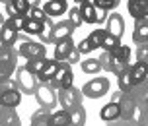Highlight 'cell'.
Returning a JSON list of instances; mask_svg holds the SVG:
<instances>
[{
    "instance_id": "cell-1",
    "label": "cell",
    "mask_w": 148,
    "mask_h": 126,
    "mask_svg": "<svg viewBox=\"0 0 148 126\" xmlns=\"http://www.w3.org/2000/svg\"><path fill=\"white\" fill-rule=\"evenodd\" d=\"M14 49L18 52V56L29 60V58H45L47 56V49L41 41H31V39L20 35L18 41L14 43Z\"/></svg>"
},
{
    "instance_id": "cell-2",
    "label": "cell",
    "mask_w": 148,
    "mask_h": 126,
    "mask_svg": "<svg viewBox=\"0 0 148 126\" xmlns=\"http://www.w3.org/2000/svg\"><path fill=\"white\" fill-rule=\"evenodd\" d=\"M35 99L39 103V107L53 111L59 105V89L53 87L51 82H39L35 89Z\"/></svg>"
},
{
    "instance_id": "cell-3",
    "label": "cell",
    "mask_w": 148,
    "mask_h": 126,
    "mask_svg": "<svg viewBox=\"0 0 148 126\" xmlns=\"http://www.w3.org/2000/svg\"><path fill=\"white\" fill-rule=\"evenodd\" d=\"M18 70V52L10 45H0V76L12 78Z\"/></svg>"
},
{
    "instance_id": "cell-4",
    "label": "cell",
    "mask_w": 148,
    "mask_h": 126,
    "mask_svg": "<svg viewBox=\"0 0 148 126\" xmlns=\"http://www.w3.org/2000/svg\"><path fill=\"white\" fill-rule=\"evenodd\" d=\"M14 80H16L18 89H20L22 93H25V95H35V89H37L39 80H37L35 74H31L29 70L25 68V64H23V66H18Z\"/></svg>"
},
{
    "instance_id": "cell-5",
    "label": "cell",
    "mask_w": 148,
    "mask_h": 126,
    "mask_svg": "<svg viewBox=\"0 0 148 126\" xmlns=\"http://www.w3.org/2000/svg\"><path fill=\"white\" fill-rule=\"evenodd\" d=\"M82 99H84L82 89L74 87V85H72V87L59 89V105H60V109L72 111V109L78 107V105H82Z\"/></svg>"
},
{
    "instance_id": "cell-6",
    "label": "cell",
    "mask_w": 148,
    "mask_h": 126,
    "mask_svg": "<svg viewBox=\"0 0 148 126\" xmlns=\"http://www.w3.org/2000/svg\"><path fill=\"white\" fill-rule=\"evenodd\" d=\"M82 93L88 99H99L105 93H109V80L97 76V78H94V80H90L88 83L82 85Z\"/></svg>"
},
{
    "instance_id": "cell-7",
    "label": "cell",
    "mask_w": 148,
    "mask_h": 126,
    "mask_svg": "<svg viewBox=\"0 0 148 126\" xmlns=\"http://www.w3.org/2000/svg\"><path fill=\"white\" fill-rule=\"evenodd\" d=\"M119 107H121V119L125 120H133V122H138L142 117V112H144V107H140V105L136 103L134 99H131V97L123 95V99L119 101Z\"/></svg>"
},
{
    "instance_id": "cell-8",
    "label": "cell",
    "mask_w": 148,
    "mask_h": 126,
    "mask_svg": "<svg viewBox=\"0 0 148 126\" xmlns=\"http://www.w3.org/2000/svg\"><path fill=\"white\" fill-rule=\"evenodd\" d=\"M51 83H53V87H57V89L72 87V85H74L72 64H68V62H60V64H59V70L55 72V76H53Z\"/></svg>"
},
{
    "instance_id": "cell-9",
    "label": "cell",
    "mask_w": 148,
    "mask_h": 126,
    "mask_svg": "<svg viewBox=\"0 0 148 126\" xmlns=\"http://www.w3.org/2000/svg\"><path fill=\"white\" fill-rule=\"evenodd\" d=\"M74 27L72 23L68 22V20H62V22H57L55 25L51 27V41L53 45L55 43H59L60 39H66V37H72V33H74Z\"/></svg>"
},
{
    "instance_id": "cell-10",
    "label": "cell",
    "mask_w": 148,
    "mask_h": 126,
    "mask_svg": "<svg viewBox=\"0 0 148 126\" xmlns=\"http://www.w3.org/2000/svg\"><path fill=\"white\" fill-rule=\"evenodd\" d=\"M18 37H20V31L16 29V25L12 23V20H10V18L4 20V23L0 25V45H10V47H14Z\"/></svg>"
},
{
    "instance_id": "cell-11",
    "label": "cell",
    "mask_w": 148,
    "mask_h": 126,
    "mask_svg": "<svg viewBox=\"0 0 148 126\" xmlns=\"http://www.w3.org/2000/svg\"><path fill=\"white\" fill-rule=\"evenodd\" d=\"M8 18H16V16H29L31 4L29 0H10L8 4H4Z\"/></svg>"
},
{
    "instance_id": "cell-12",
    "label": "cell",
    "mask_w": 148,
    "mask_h": 126,
    "mask_svg": "<svg viewBox=\"0 0 148 126\" xmlns=\"http://www.w3.org/2000/svg\"><path fill=\"white\" fill-rule=\"evenodd\" d=\"M127 10L133 20H148V0H129Z\"/></svg>"
},
{
    "instance_id": "cell-13",
    "label": "cell",
    "mask_w": 148,
    "mask_h": 126,
    "mask_svg": "<svg viewBox=\"0 0 148 126\" xmlns=\"http://www.w3.org/2000/svg\"><path fill=\"white\" fill-rule=\"evenodd\" d=\"M76 49V45H74L72 37H66V39H60L59 43H55V56L53 58H57L59 62H64L68 58V54Z\"/></svg>"
},
{
    "instance_id": "cell-14",
    "label": "cell",
    "mask_w": 148,
    "mask_h": 126,
    "mask_svg": "<svg viewBox=\"0 0 148 126\" xmlns=\"http://www.w3.org/2000/svg\"><path fill=\"white\" fill-rule=\"evenodd\" d=\"M107 31H109L111 35H115V37H123V31H125V20H123V16L117 14V12H113V14L107 18Z\"/></svg>"
},
{
    "instance_id": "cell-15",
    "label": "cell",
    "mask_w": 148,
    "mask_h": 126,
    "mask_svg": "<svg viewBox=\"0 0 148 126\" xmlns=\"http://www.w3.org/2000/svg\"><path fill=\"white\" fill-rule=\"evenodd\" d=\"M0 126H22L14 107H0Z\"/></svg>"
},
{
    "instance_id": "cell-16",
    "label": "cell",
    "mask_w": 148,
    "mask_h": 126,
    "mask_svg": "<svg viewBox=\"0 0 148 126\" xmlns=\"http://www.w3.org/2000/svg\"><path fill=\"white\" fill-rule=\"evenodd\" d=\"M129 72H131V80H133L134 85L148 80V64L146 62H134V64H131Z\"/></svg>"
},
{
    "instance_id": "cell-17",
    "label": "cell",
    "mask_w": 148,
    "mask_h": 126,
    "mask_svg": "<svg viewBox=\"0 0 148 126\" xmlns=\"http://www.w3.org/2000/svg\"><path fill=\"white\" fill-rule=\"evenodd\" d=\"M127 95L131 97V99H134L136 103L140 105V107H144V109H148L146 107V99H148V80L146 82H142V83H136Z\"/></svg>"
},
{
    "instance_id": "cell-18",
    "label": "cell",
    "mask_w": 148,
    "mask_h": 126,
    "mask_svg": "<svg viewBox=\"0 0 148 126\" xmlns=\"http://www.w3.org/2000/svg\"><path fill=\"white\" fill-rule=\"evenodd\" d=\"M133 41H134V45L148 43V20H134Z\"/></svg>"
},
{
    "instance_id": "cell-19",
    "label": "cell",
    "mask_w": 148,
    "mask_h": 126,
    "mask_svg": "<svg viewBox=\"0 0 148 126\" xmlns=\"http://www.w3.org/2000/svg\"><path fill=\"white\" fill-rule=\"evenodd\" d=\"M99 119L103 120V122H111V120L121 119V107H119V103L109 101L107 105H103L101 111H99Z\"/></svg>"
},
{
    "instance_id": "cell-20",
    "label": "cell",
    "mask_w": 148,
    "mask_h": 126,
    "mask_svg": "<svg viewBox=\"0 0 148 126\" xmlns=\"http://www.w3.org/2000/svg\"><path fill=\"white\" fill-rule=\"evenodd\" d=\"M80 14L84 23H97V14H96V4L92 0H82L80 2Z\"/></svg>"
},
{
    "instance_id": "cell-21",
    "label": "cell",
    "mask_w": 148,
    "mask_h": 126,
    "mask_svg": "<svg viewBox=\"0 0 148 126\" xmlns=\"http://www.w3.org/2000/svg\"><path fill=\"white\" fill-rule=\"evenodd\" d=\"M22 103V91L16 87V89H8L0 95V107H18Z\"/></svg>"
},
{
    "instance_id": "cell-22",
    "label": "cell",
    "mask_w": 148,
    "mask_h": 126,
    "mask_svg": "<svg viewBox=\"0 0 148 126\" xmlns=\"http://www.w3.org/2000/svg\"><path fill=\"white\" fill-rule=\"evenodd\" d=\"M51 112L49 109H35V112L31 114L29 126H51Z\"/></svg>"
},
{
    "instance_id": "cell-23",
    "label": "cell",
    "mask_w": 148,
    "mask_h": 126,
    "mask_svg": "<svg viewBox=\"0 0 148 126\" xmlns=\"http://www.w3.org/2000/svg\"><path fill=\"white\" fill-rule=\"evenodd\" d=\"M59 60L57 58H47V64H45V68L39 72V76H37V80L39 82H51L53 76H55V72L59 70Z\"/></svg>"
},
{
    "instance_id": "cell-24",
    "label": "cell",
    "mask_w": 148,
    "mask_h": 126,
    "mask_svg": "<svg viewBox=\"0 0 148 126\" xmlns=\"http://www.w3.org/2000/svg\"><path fill=\"white\" fill-rule=\"evenodd\" d=\"M43 10L47 12V16L57 18V16H62L66 12V2H62V0H49V2L43 4Z\"/></svg>"
},
{
    "instance_id": "cell-25",
    "label": "cell",
    "mask_w": 148,
    "mask_h": 126,
    "mask_svg": "<svg viewBox=\"0 0 148 126\" xmlns=\"http://www.w3.org/2000/svg\"><path fill=\"white\" fill-rule=\"evenodd\" d=\"M70 124V111L59 109L51 112V126H68Z\"/></svg>"
},
{
    "instance_id": "cell-26",
    "label": "cell",
    "mask_w": 148,
    "mask_h": 126,
    "mask_svg": "<svg viewBox=\"0 0 148 126\" xmlns=\"http://www.w3.org/2000/svg\"><path fill=\"white\" fill-rule=\"evenodd\" d=\"M80 68L84 74H97L99 70H101V64H99V58H86L80 62Z\"/></svg>"
},
{
    "instance_id": "cell-27",
    "label": "cell",
    "mask_w": 148,
    "mask_h": 126,
    "mask_svg": "<svg viewBox=\"0 0 148 126\" xmlns=\"http://www.w3.org/2000/svg\"><path fill=\"white\" fill-rule=\"evenodd\" d=\"M43 29H45V23L43 22H37V20H33V18H29V16H27L25 25H23V31H25L27 35H39Z\"/></svg>"
},
{
    "instance_id": "cell-28",
    "label": "cell",
    "mask_w": 148,
    "mask_h": 126,
    "mask_svg": "<svg viewBox=\"0 0 148 126\" xmlns=\"http://www.w3.org/2000/svg\"><path fill=\"white\" fill-rule=\"evenodd\" d=\"M70 124H74V126L86 124V109H84V105H78L76 109L70 111Z\"/></svg>"
},
{
    "instance_id": "cell-29",
    "label": "cell",
    "mask_w": 148,
    "mask_h": 126,
    "mask_svg": "<svg viewBox=\"0 0 148 126\" xmlns=\"http://www.w3.org/2000/svg\"><path fill=\"white\" fill-rule=\"evenodd\" d=\"M117 83H119V89H121L123 93H129V91L134 87L133 80H131V72H129V68H127L123 74H119V76H117Z\"/></svg>"
},
{
    "instance_id": "cell-30",
    "label": "cell",
    "mask_w": 148,
    "mask_h": 126,
    "mask_svg": "<svg viewBox=\"0 0 148 126\" xmlns=\"http://www.w3.org/2000/svg\"><path fill=\"white\" fill-rule=\"evenodd\" d=\"M45 64H47V56H45V58H29V60H25V68L29 70L31 74H35V76H39V72L45 68Z\"/></svg>"
},
{
    "instance_id": "cell-31",
    "label": "cell",
    "mask_w": 148,
    "mask_h": 126,
    "mask_svg": "<svg viewBox=\"0 0 148 126\" xmlns=\"http://www.w3.org/2000/svg\"><path fill=\"white\" fill-rule=\"evenodd\" d=\"M66 20L72 23L76 29H78L82 23H84V20H82V14H80V8H78V6H76V8H68V16H66Z\"/></svg>"
},
{
    "instance_id": "cell-32",
    "label": "cell",
    "mask_w": 148,
    "mask_h": 126,
    "mask_svg": "<svg viewBox=\"0 0 148 126\" xmlns=\"http://www.w3.org/2000/svg\"><path fill=\"white\" fill-rule=\"evenodd\" d=\"M29 18H33V20H37V22H43V23H47L49 20H51V16H47V12H45L41 6H31Z\"/></svg>"
},
{
    "instance_id": "cell-33",
    "label": "cell",
    "mask_w": 148,
    "mask_h": 126,
    "mask_svg": "<svg viewBox=\"0 0 148 126\" xmlns=\"http://www.w3.org/2000/svg\"><path fill=\"white\" fill-rule=\"evenodd\" d=\"M119 45H121V39L115 37V35H111L109 31H107L103 43H101V49H103V51H113V49H117Z\"/></svg>"
},
{
    "instance_id": "cell-34",
    "label": "cell",
    "mask_w": 148,
    "mask_h": 126,
    "mask_svg": "<svg viewBox=\"0 0 148 126\" xmlns=\"http://www.w3.org/2000/svg\"><path fill=\"white\" fill-rule=\"evenodd\" d=\"M105 35H107V29H94L92 33H90V41L94 43V47H99L101 49V43H103V39H105Z\"/></svg>"
},
{
    "instance_id": "cell-35",
    "label": "cell",
    "mask_w": 148,
    "mask_h": 126,
    "mask_svg": "<svg viewBox=\"0 0 148 126\" xmlns=\"http://www.w3.org/2000/svg\"><path fill=\"white\" fill-rule=\"evenodd\" d=\"M99 64H101V70L105 72H113V60H111V52L103 51L99 54Z\"/></svg>"
},
{
    "instance_id": "cell-36",
    "label": "cell",
    "mask_w": 148,
    "mask_h": 126,
    "mask_svg": "<svg viewBox=\"0 0 148 126\" xmlns=\"http://www.w3.org/2000/svg\"><path fill=\"white\" fill-rule=\"evenodd\" d=\"M92 2H94L97 8H103V10H107V12H113V10L119 6L121 0H92Z\"/></svg>"
},
{
    "instance_id": "cell-37",
    "label": "cell",
    "mask_w": 148,
    "mask_h": 126,
    "mask_svg": "<svg viewBox=\"0 0 148 126\" xmlns=\"http://www.w3.org/2000/svg\"><path fill=\"white\" fill-rule=\"evenodd\" d=\"M18 87V83H16L14 78H6V76H0V95L8 91V89H16Z\"/></svg>"
},
{
    "instance_id": "cell-38",
    "label": "cell",
    "mask_w": 148,
    "mask_h": 126,
    "mask_svg": "<svg viewBox=\"0 0 148 126\" xmlns=\"http://www.w3.org/2000/svg\"><path fill=\"white\" fill-rule=\"evenodd\" d=\"M136 62H146L148 64V43L136 45Z\"/></svg>"
},
{
    "instance_id": "cell-39",
    "label": "cell",
    "mask_w": 148,
    "mask_h": 126,
    "mask_svg": "<svg viewBox=\"0 0 148 126\" xmlns=\"http://www.w3.org/2000/svg\"><path fill=\"white\" fill-rule=\"evenodd\" d=\"M76 47H78V51H80L82 54H88V52H92V51H94V49H96V47H94V43L90 41V37L82 39V41H80V43H78V45H76Z\"/></svg>"
},
{
    "instance_id": "cell-40",
    "label": "cell",
    "mask_w": 148,
    "mask_h": 126,
    "mask_svg": "<svg viewBox=\"0 0 148 126\" xmlns=\"http://www.w3.org/2000/svg\"><path fill=\"white\" fill-rule=\"evenodd\" d=\"M12 23L16 25V29L18 31H23V25H25V20H27V16H16V18H10Z\"/></svg>"
},
{
    "instance_id": "cell-41",
    "label": "cell",
    "mask_w": 148,
    "mask_h": 126,
    "mask_svg": "<svg viewBox=\"0 0 148 126\" xmlns=\"http://www.w3.org/2000/svg\"><path fill=\"white\" fill-rule=\"evenodd\" d=\"M107 126H138V124H136V122H133V120L117 119V120H111V122H107Z\"/></svg>"
},
{
    "instance_id": "cell-42",
    "label": "cell",
    "mask_w": 148,
    "mask_h": 126,
    "mask_svg": "<svg viewBox=\"0 0 148 126\" xmlns=\"http://www.w3.org/2000/svg\"><path fill=\"white\" fill-rule=\"evenodd\" d=\"M96 14H97V23H101V22H107V10H103V8H97L96 6Z\"/></svg>"
},
{
    "instance_id": "cell-43",
    "label": "cell",
    "mask_w": 148,
    "mask_h": 126,
    "mask_svg": "<svg viewBox=\"0 0 148 126\" xmlns=\"http://www.w3.org/2000/svg\"><path fill=\"white\" fill-rule=\"evenodd\" d=\"M123 95H125V93H123L121 89H117L115 93H111V101H113V103H119V101L123 99Z\"/></svg>"
},
{
    "instance_id": "cell-44",
    "label": "cell",
    "mask_w": 148,
    "mask_h": 126,
    "mask_svg": "<svg viewBox=\"0 0 148 126\" xmlns=\"http://www.w3.org/2000/svg\"><path fill=\"white\" fill-rule=\"evenodd\" d=\"M136 124H138V126H148V109H144V112H142L140 120H138Z\"/></svg>"
},
{
    "instance_id": "cell-45",
    "label": "cell",
    "mask_w": 148,
    "mask_h": 126,
    "mask_svg": "<svg viewBox=\"0 0 148 126\" xmlns=\"http://www.w3.org/2000/svg\"><path fill=\"white\" fill-rule=\"evenodd\" d=\"M31 6H41V0H29Z\"/></svg>"
},
{
    "instance_id": "cell-46",
    "label": "cell",
    "mask_w": 148,
    "mask_h": 126,
    "mask_svg": "<svg viewBox=\"0 0 148 126\" xmlns=\"http://www.w3.org/2000/svg\"><path fill=\"white\" fill-rule=\"evenodd\" d=\"M2 23H4V16L0 14V25H2Z\"/></svg>"
},
{
    "instance_id": "cell-47",
    "label": "cell",
    "mask_w": 148,
    "mask_h": 126,
    "mask_svg": "<svg viewBox=\"0 0 148 126\" xmlns=\"http://www.w3.org/2000/svg\"><path fill=\"white\" fill-rule=\"evenodd\" d=\"M0 2H2V4H8V2H10V0H0Z\"/></svg>"
},
{
    "instance_id": "cell-48",
    "label": "cell",
    "mask_w": 148,
    "mask_h": 126,
    "mask_svg": "<svg viewBox=\"0 0 148 126\" xmlns=\"http://www.w3.org/2000/svg\"><path fill=\"white\" fill-rule=\"evenodd\" d=\"M74 2H76V4H80V2H82V0H74Z\"/></svg>"
},
{
    "instance_id": "cell-49",
    "label": "cell",
    "mask_w": 148,
    "mask_h": 126,
    "mask_svg": "<svg viewBox=\"0 0 148 126\" xmlns=\"http://www.w3.org/2000/svg\"><path fill=\"white\" fill-rule=\"evenodd\" d=\"M146 107H148V99H146Z\"/></svg>"
},
{
    "instance_id": "cell-50",
    "label": "cell",
    "mask_w": 148,
    "mask_h": 126,
    "mask_svg": "<svg viewBox=\"0 0 148 126\" xmlns=\"http://www.w3.org/2000/svg\"><path fill=\"white\" fill-rule=\"evenodd\" d=\"M68 126H74V124H68Z\"/></svg>"
},
{
    "instance_id": "cell-51",
    "label": "cell",
    "mask_w": 148,
    "mask_h": 126,
    "mask_svg": "<svg viewBox=\"0 0 148 126\" xmlns=\"http://www.w3.org/2000/svg\"><path fill=\"white\" fill-rule=\"evenodd\" d=\"M62 2H66V0H62Z\"/></svg>"
}]
</instances>
